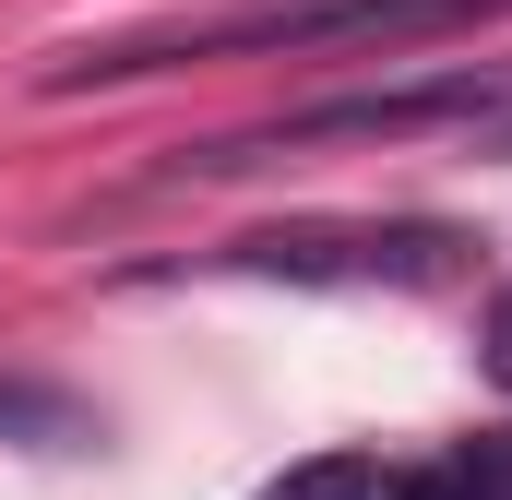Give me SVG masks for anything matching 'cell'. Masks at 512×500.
I'll return each mask as SVG.
<instances>
[{
    "mask_svg": "<svg viewBox=\"0 0 512 500\" xmlns=\"http://www.w3.org/2000/svg\"><path fill=\"white\" fill-rule=\"evenodd\" d=\"M262 500H393V465L382 453H310V465H286Z\"/></svg>",
    "mask_w": 512,
    "mask_h": 500,
    "instance_id": "obj_4",
    "label": "cell"
},
{
    "mask_svg": "<svg viewBox=\"0 0 512 500\" xmlns=\"http://www.w3.org/2000/svg\"><path fill=\"white\" fill-rule=\"evenodd\" d=\"M489 381H501V393H512V286H501V298H489Z\"/></svg>",
    "mask_w": 512,
    "mask_h": 500,
    "instance_id": "obj_5",
    "label": "cell"
},
{
    "mask_svg": "<svg viewBox=\"0 0 512 500\" xmlns=\"http://www.w3.org/2000/svg\"><path fill=\"white\" fill-rule=\"evenodd\" d=\"M512 108V60H453V72H417V84H370V96H322V108H298V120L274 131H239V143H203L191 167H251L262 143H334V131H370V143H393V131H441V120H501Z\"/></svg>",
    "mask_w": 512,
    "mask_h": 500,
    "instance_id": "obj_2",
    "label": "cell"
},
{
    "mask_svg": "<svg viewBox=\"0 0 512 500\" xmlns=\"http://www.w3.org/2000/svg\"><path fill=\"white\" fill-rule=\"evenodd\" d=\"M512 0H251V12H215V24H155L120 48H72L48 72V96H84V84H143V72H179V60H310V48H429L453 24H489Z\"/></svg>",
    "mask_w": 512,
    "mask_h": 500,
    "instance_id": "obj_1",
    "label": "cell"
},
{
    "mask_svg": "<svg viewBox=\"0 0 512 500\" xmlns=\"http://www.w3.org/2000/svg\"><path fill=\"white\" fill-rule=\"evenodd\" d=\"M227 262L239 274H286V286H453L465 239L453 227H262Z\"/></svg>",
    "mask_w": 512,
    "mask_h": 500,
    "instance_id": "obj_3",
    "label": "cell"
}]
</instances>
